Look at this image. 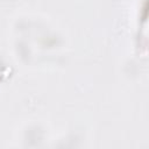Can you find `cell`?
<instances>
[{
    "instance_id": "6da1fadb",
    "label": "cell",
    "mask_w": 149,
    "mask_h": 149,
    "mask_svg": "<svg viewBox=\"0 0 149 149\" xmlns=\"http://www.w3.org/2000/svg\"><path fill=\"white\" fill-rule=\"evenodd\" d=\"M1 76H2V64L0 62V78H1Z\"/></svg>"
}]
</instances>
